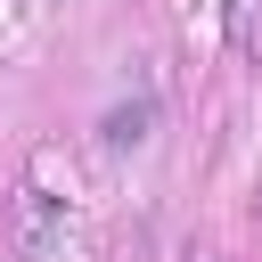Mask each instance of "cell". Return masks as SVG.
<instances>
[{"label": "cell", "instance_id": "4", "mask_svg": "<svg viewBox=\"0 0 262 262\" xmlns=\"http://www.w3.org/2000/svg\"><path fill=\"white\" fill-rule=\"evenodd\" d=\"M188 262H221V254H188Z\"/></svg>", "mask_w": 262, "mask_h": 262}, {"label": "cell", "instance_id": "2", "mask_svg": "<svg viewBox=\"0 0 262 262\" xmlns=\"http://www.w3.org/2000/svg\"><path fill=\"white\" fill-rule=\"evenodd\" d=\"M147 131H156V98H147V90H139V98H123V106H106V123H98V139H106V147H139Z\"/></svg>", "mask_w": 262, "mask_h": 262}, {"label": "cell", "instance_id": "3", "mask_svg": "<svg viewBox=\"0 0 262 262\" xmlns=\"http://www.w3.org/2000/svg\"><path fill=\"white\" fill-rule=\"evenodd\" d=\"M229 49L262 57V0H229Z\"/></svg>", "mask_w": 262, "mask_h": 262}, {"label": "cell", "instance_id": "1", "mask_svg": "<svg viewBox=\"0 0 262 262\" xmlns=\"http://www.w3.org/2000/svg\"><path fill=\"white\" fill-rule=\"evenodd\" d=\"M8 229H16V254H25V262H66V254H74V221H66V205H57L49 188H16Z\"/></svg>", "mask_w": 262, "mask_h": 262}]
</instances>
